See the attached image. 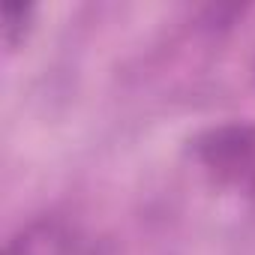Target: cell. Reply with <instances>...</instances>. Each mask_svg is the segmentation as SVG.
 I'll return each instance as SVG.
<instances>
[{"instance_id":"obj_1","label":"cell","mask_w":255,"mask_h":255,"mask_svg":"<svg viewBox=\"0 0 255 255\" xmlns=\"http://www.w3.org/2000/svg\"><path fill=\"white\" fill-rule=\"evenodd\" d=\"M195 150L213 174L222 180H240L255 168V129L246 123L216 126L195 141Z\"/></svg>"},{"instance_id":"obj_2","label":"cell","mask_w":255,"mask_h":255,"mask_svg":"<svg viewBox=\"0 0 255 255\" xmlns=\"http://www.w3.org/2000/svg\"><path fill=\"white\" fill-rule=\"evenodd\" d=\"M33 21V6L30 3H6L3 6V39L9 48H15L18 42H24L27 30Z\"/></svg>"}]
</instances>
